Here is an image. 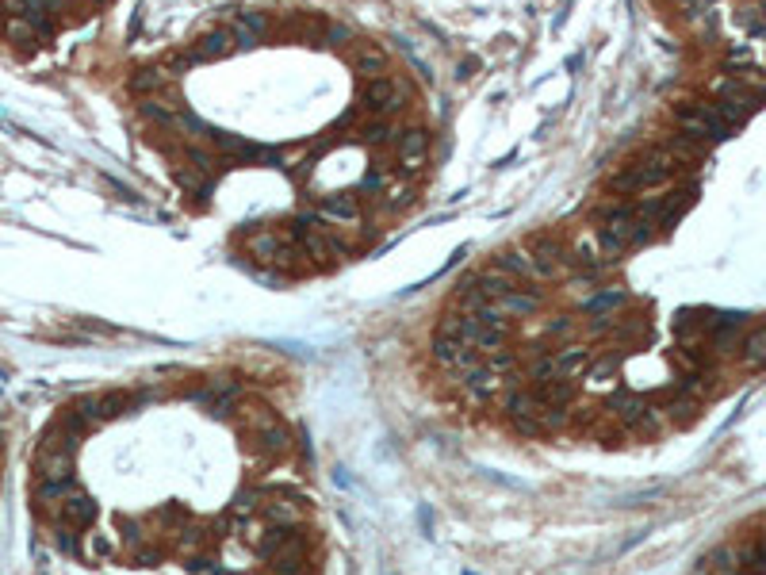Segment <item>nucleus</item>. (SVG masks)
<instances>
[{
    "mask_svg": "<svg viewBox=\"0 0 766 575\" xmlns=\"http://www.w3.org/2000/svg\"><path fill=\"white\" fill-rule=\"evenodd\" d=\"M678 123L686 127V135L697 138V142H721L732 135V123L716 111L713 104H682L678 108Z\"/></svg>",
    "mask_w": 766,
    "mask_h": 575,
    "instance_id": "1",
    "label": "nucleus"
},
{
    "mask_svg": "<svg viewBox=\"0 0 766 575\" xmlns=\"http://www.w3.org/2000/svg\"><path fill=\"white\" fill-rule=\"evenodd\" d=\"M740 357H743L747 369H766V326L747 334L743 345H740Z\"/></svg>",
    "mask_w": 766,
    "mask_h": 575,
    "instance_id": "2",
    "label": "nucleus"
}]
</instances>
